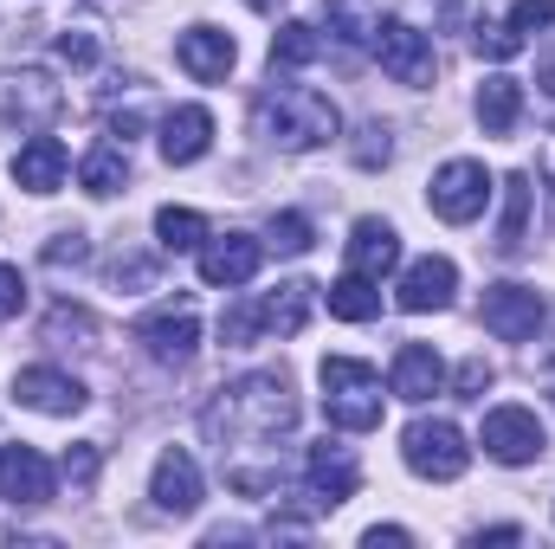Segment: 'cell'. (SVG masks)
Segmentation results:
<instances>
[{"label": "cell", "instance_id": "obj_4", "mask_svg": "<svg viewBox=\"0 0 555 549\" xmlns=\"http://www.w3.org/2000/svg\"><path fill=\"white\" fill-rule=\"evenodd\" d=\"M491 168L485 162H472V155H452L439 175H433V188H426V201H433V214L446 220V227H472L485 207H491Z\"/></svg>", "mask_w": 555, "mask_h": 549}, {"label": "cell", "instance_id": "obj_31", "mask_svg": "<svg viewBox=\"0 0 555 549\" xmlns=\"http://www.w3.org/2000/svg\"><path fill=\"white\" fill-rule=\"evenodd\" d=\"M472 46H478V59H517V52H524V33H517L511 20H478Z\"/></svg>", "mask_w": 555, "mask_h": 549}, {"label": "cell", "instance_id": "obj_30", "mask_svg": "<svg viewBox=\"0 0 555 549\" xmlns=\"http://www.w3.org/2000/svg\"><path fill=\"white\" fill-rule=\"evenodd\" d=\"M259 330H266V297H240V304H227V317H220V343H227V349H246Z\"/></svg>", "mask_w": 555, "mask_h": 549}, {"label": "cell", "instance_id": "obj_23", "mask_svg": "<svg viewBox=\"0 0 555 549\" xmlns=\"http://www.w3.org/2000/svg\"><path fill=\"white\" fill-rule=\"evenodd\" d=\"M0 111H7L13 124H46V117L59 111V85H46L39 72H20V78L0 85Z\"/></svg>", "mask_w": 555, "mask_h": 549}, {"label": "cell", "instance_id": "obj_41", "mask_svg": "<svg viewBox=\"0 0 555 549\" xmlns=\"http://www.w3.org/2000/svg\"><path fill=\"white\" fill-rule=\"evenodd\" d=\"M362 544H369V549H408V544H414V531H401V524H375Z\"/></svg>", "mask_w": 555, "mask_h": 549}, {"label": "cell", "instance_id": "obj_18", "mask_svg": "<svg viewBox=\"0 0 555 549\" xmlns=\"http://www.w3.org/2000/svg\"><path fill=\"white\" fill-rule=\"evenodd\" d=\"M207 149H214V111H207V104H175V111L162 117V155H168L175 168L201 162Z\"/></svg>", "mask_w": 555, "mask_h": 549}, {"label": "cell", "instance_id": "obj_7", "mask_svg": "<svg viewBox=\"0 0 555 549\" xmlns=\"http://www.w3.org/2000/svg\"><path fill=\"white\" fill-rule=\"evenodd\" d=\"M137 343L149 349V362H162V369L194 362V349H201V317H194V304H188V297H181V304H155L149 317H137Z\"/></svg>", "mask_w": 555, "mask_h": 549}, {"label": "cell", "instance_id": "obj_34", "mask_svg": "<svg viewBox=\"0 0 555 549\" xmlns=\"http://www.w3.org/2000/svg\"><path fill=\"white\" fill-rule=\"evenodd\" d=\"M498 382V369L485 362V356H472V362H459V375H452V388H459V401H485V388Z\"/></svg>", "mask_w": 555, "mask_h": 549}, {"label": "cell", "instance_id": "obj_40", "mask_svg": "<svg viewBox=\"0 0 555 549\" xmlns=\"http://www.w3.org/2000/svg\"><path fill=\"white\" fill-rule=\"evenodd\" d=\"M59 59H65V65H91V59H98V39H91V33H65V39H59Z\"/></svg>", "mask_w": 555, "mask_h": 549}, {"label": "cell", "instance_id": "obj_44", "mask_svg": "<svg viewBox=\"0 0 555 549\" xmlns=\"http://www.w3.org/2000/svg\"><path fill=\"white\" fill-rule=\"evenodd\" d=\"M246 7H253V13H278V0H246Z\"/></svg>", "mask_w": 555, "mask_h": 549}, {"label": "cell", "instance_id": "obj_29", "mask_svg": "<svg viewBox=\"0 0 555 549\" xmlns=\"http://www.w3.org/2000/svg\"><path fill=\"white\" fill-rule=\"evenodd\" d=\"M375 26H382V13L369 0H330V33L343 46H375Z\"/></svg>", "mask_w": 555, "mask_h": 549}, {"label": "cell", "instance_id": "obj_10", "mask_svg": "<svg viewBox=\"0 0 555 549\" xmlns=\"http://www.w3.org/2000/svg\"><path fill=\"white\" fill-rule=\"evenodd\" d=\"M266 266V240H253V233H207V246H201V278L214 284V291H240V284H253Z\"/></svg>", "mask_w": 555, "mask_h": 549}, {"label": "cell", "instance_id": "obj_35", "mask_svg": "<svg viewBox=\"0 0 555 549\" xmlns=\"http://www.w3.org/2000/svg\"><path fill=\"white\" fill-rule=\"evenodd\" d=\"M85 259H91V240H85V233H59V240L46 246V266H52V272H65V266H85Z\"/></svg>", "mask_w": 555, "mask_h": 549}, {"label": "cell", "instance_id": "obj_11", "mask_svg": "<svg viewBox=\"0 0 555 549\" xmlns=\"http://www.w3.org/2000/svg\"><path fill=\"white\" fill-rule=\"evenodd\" d=\"M52 485H59V472H52V459L39 446H0V498L7 505L33 511V505L52 498Z\"/></svg>", "mask_w": 555, "mask_h": 549}, {"label": "cell", "instance_id": "obj_14", "mask_svg": "<svg viewBox=\"0 0 555 549\" xmlns=\"http://www.w3.org/2000/svg\"><path fill=\"white\" fill-rule=\"evenodd\" d=\"M233 59H240V46H233V33H220V26H188V33L175 39V65H181L194 85H220V78L233 72Z\"/></svg>", "mask_w": 555, "mask_h": 549}, {"label": "cell", "instance_id": "obj_8", "mask_svg": "<svg viewBox=\"0 0 555 549\" xmlns=\"http://www.w3.org/2000/svg\"><path fill=\"white\" fill-rule=\"evenodd\" d=\"M375 59H382V72H388L395 85H408V91H426V85H433V65H439V59H433V39H426L420 26H408V20H395V13L375 26Z\"/></svg>", "mask_w": 555, "mask_h": 549}, {"label": "cell", "instance_id": "obj_5", "mask_svg": "<svg viewBox=\"0 0 555 549\" xmlns=\"http://www.w3.org/2000/svg\"><path fill=\"white\" fill-rule=\"evenodd\" d=\"M401 452H408V465H414L420 478H433V485H452V478H465V465H472L465 433H459L452 420H426V413L401 433Z\"/></svg>", "mask_w": 555, "mask_h": 549}, {"label": "cell", "instance_id": "obj_42", "mask_svg": "<svg viewBox=\"0 0 555 549\" xmlns=\"http://www.w3.org/2000/svg\"><path fill=\"white\" fill-rule=\"evenodd\" d=\"M517 537H524V531H517V524H498V531H478V537H472V544H517Z\"/></svg>", "mask_w": 555, "mask_h": 549}, {"label": "cell", "instance_id": "obj_39", "mask_svg": "<svg viewBox=\"0 0 555 549\" xmlns=\"http://www.w3.org/2000/svg\"><path fill=\"white\" fill-rule=\"evenodd\" d=\"M511 26H517V33L555 26V0H517V7H511Z\"/></svg>", "mask_w": 555, "mask_h": 549}, {"label": "cell", "instance_id": "obj_33", "mask_svg": "<svg viewBox=\"0 0 555 549\" xmlns=\"http://www.w3.org/2000/svg\"><path fill=\"white\" fill-rule=\"evenodd\" d=\"M65 336H98V323H91V310H72V304H59L52 317H46V343H65Z\"/></svg>", "mask_w": 555, "mask_h": 549}, {"label": "cell", "instance_id": "obj_27", "mask_svg": "<svg viewBox=\"0 0 555 549\" xmlns=\"http://www.w3.org/2000/svg\"><path fill=\"white\" fill-rule=\"evenodd\" d=\"M78 181H85V194H117L124 181H130V155H124V142H98L85 162H78Z\"/></svg>", "mask_w": 555, "mask_h": 549}, {"label": "cell", "instance_id": "obj_26", "mask_svg": "<svg viewBox=\"0 0 555 549\" xmlns=\"http://www.w3.org/2000/svg\"><path fill=\"white\" fill-rule=\"evenodd\" d=\"M323 304H330V317H343V323H369V317H382V291H375V278H362V272L336 278V284L323 291Z\"/></svg>", "mask_w": 555, "mask_h": 549}, {"label": "cell", "instance_id": "obj_12", "mask_svg": "<svg viewBox=\"0 0 555 549\" xmlns=\"http://www.w3.org/2000/svg\"><path fill=\"white\" fill-rule=\"evenodd\" d=\"M304 472H310V505L317 511H336V505H349L356 498V485H362V465H356V452L349 446H310V459H304Z\"/></svg>", "mask_w": 555, "mask_h": 549}, {"label": "cell", "instance_id": "obj_15", "mask_svg": "<svg viewBox=\"0 0 555 549\" xmlns=\"http://www.w3.org/2000/svg\"><path fill=\"white\" fill-rule=\"evenodd\" d=\"M13 395H20V408L52 413V420H72V413H78L85 401H91L78 375H65V369H46V362H39V369H20Z\"/></svg>", "mask_w": 555, "mask_h": 549}, {"label": "cell", "instance_id": "obj_38", "mask_svg": "<svg viewBox=\"0 0 555 549\" xmlns=\"http://www.w3.org/2000/svg\"><path fill=\"white\" fill-rule=\"evenodd\" d=\"M20 304H26V278H20V266H7V259H0V323H7V317H20Z\"/></svg>", "mask_w": 555, "mask_h": 549}, {"label": "cell", "instance_id": "obj_45", "mask_svg": "<svg viewBox=\"0 0 555 549\" xmlns=\"http://www.w3.org/2000/svg\"><path fill=\"white\" fill-rule=\"evenodd\" d=\"M543 362H550V369H555V343H550V349H543Z\"/></svg>", "mask_w": 555, "mask_h": 549}, {"label": "cell", "instance_id": "obj_25", "mask_svg": "<svg viewBox=\"0 0 555 549\" xmlns=\"http://www.w3.org/2000/svg\"><path fill=\"white\" fill-rule=\"evenodd\" d=\"M317 59H323V33L310 20H284L272 33V72H304Z\"/></svg>", "mask_w": 555, "mask_h": 549}, {"label": "cell", "instance_id": "obj_9", "mask_svg": "<svg viewBox=\"0 0 555 549\" xmlns=\"http://www.w3.org/2000/svg\"><path fill=\"white\" fill-rule=\"evenodd\" d=\"M478 317H485V330H491L498 343H530V336L543 330L550 304H543V291H537V284H491Z\"/></svg>", "mask_w": 555, "mask_h": 549}, {"label": "cell", "instance_id": "obj_28", "mask_svg": "<svg viewBox=\"0 0 555 549\" xmlns=\"http://www.w3.org/2000/svg\"><path fill=\"white\" fill-rule=\"evenodd\" d=\"M155 240H162V253H201L207 246V220L194 207H162L155 214Z\"/></svg>", "mask_w": 555, "mask_h": 549}, {"label": "cell", "instance_id": "obj_1", "mask_svg": "<svg viewBox=\"0 0 555 549\" xmlns=\"http://www.w3.org/2000/svg\"><path fill=\"white\" fill-rule=\"evenodd\" d=\"M207 439L220 446L227 459V485L253 465V452L278 459V439H291L297 426V395H291V375L284 369H259V375H240L214 395V408L201 413Z\"/></svg>", "mask_w": 555, "mask_h": 549}, {"label": "cell", "instance_id": "obj_43", "mask_svg": "<svg viewBox=\"0 0 555 549\" xmlns=\"http://www.w3.org/2000/svg\"><path fill=\"white\" fill-rule=\"evenodd\" d=\"M124 278H130V284H149V259H130V266H117V284H124Z\"/></svg>", "mask_w": 555, "mask_h": 549}, {"label": "cell", "instance_id": "obj_3", "mask_svg": "<svg viewBox=\"0 0 555 549\" xmlns=\"http://www.w3.org/2000/svg\"><path fill=\"white\" fill-rule=\"evenodd\" d=\"M323 382V413L336 433H375L382 426V375L356 356H323L317 369Z\"/></svg>", "mask_w": 555, "mask_h": 549}, {"label": "cell", "instance_id": "obj_32", "mask_svg": "<svg viewBox=\"0 0 555 549\" xmlns=\"http://www.w3.org/2000/svg\"><path fill=\"white\" fill-rule=\"evenodd\" d=\"M310 240L317 233H310L304 214H272V227H266V253H291L297 259V253H310Z\"/></svg>", "mask_w": 555, "mask_h": 549}, {"label": "cell", "instance_id": "obj_21", "mask_svg": "<svg viewBox=\"0 0 555 549\" xmlns=\"http://www.w3.org/2000/svg\"><path fill=\"white\" fill-rule=\"evenodd\" d=\"M530 214H537V181L530 175H511L504 181V220H498V253L517 259L530 246Z\"/></svg>", "mask_w": 555, "mask_h": 549}, {"label": "cell", "instance_id": "obj_16", "mask_svg": "<svg viewBox=\"0 0 555 549\" xmlns=\"http://www.w3.org/2000/svg\"><path fill=\"white\" fill-rule=\"evenodd\" d=\"M388 388H395L401 401H414V408H426L433 395H446V362H439V349H433V343H401V349H395V369H388Z\"/></svg>", "mask_w": 555, "mask_h": 549}, {"label": "cell", "instance_id": "obj_22", "mask_svg": "<svg viewBox=\"0 0 555 549\" xmlns=\"http://www.w3.org/2000/svg\"><path fill=\"white\" fill-rule=\"evenodd\" d=\"M317 304H323V284H310V278L278 284L272 297H266V330H278V336H297V330L317 317Z\"/></svg>", "mask_w": 555, "mask_h": 549}, {"label": "cell", "instance_id": "obj_2", "mask_svg": "<svg viewBox=\"0 0 555 549\" xmlns=\"http://www.w3.org/2000/svg\"><path fill=\"white\" fill-rule=\"evenodd\" d=\"M253 130L272 142V149L304 155V149H323V142L336 137L343 117H336V104H330L323 91H310V85H272V91L253 104Z\"/></svg>", "mask_w": 555, "mask_h": 549}, {"label": "cell", "instance_id": "obj_37", "mask_svg": "<svg viewBox=\"0 0 555 549\" xmlns=\"http://www.w3.org/2000/svg\"><path fill=\"white\" fill-rule=\"evenodd\" d=\"M388 155H395L388 130H382V124H362V142H356V168H382Z\"/></svg>", "mask_w": 555, "mask_h": 549}, {"label": "cell", "instance_id": "obj_24", "mask_svg": "<svg viewBox=\"0 0 555 549\" xmlns=\"http://www.w3.org/2000/svg\"><path fill=\"white\" fill-rule=\"evenodd\" d=\"M517 117H524V85L504 78V72H491L478 85V124H485V137H511Z\"/></svg>", "mask_w": 555, "mask_h": 549}, {"label": "cell", "instance_id": "obj_19", "mask_svg": "<svg viewBox=\"0 0 555 549\" xmlns=\"http://www.w3.org/2000/svg\"><path fill=\"white\" fill-rule=\"evenodd\" d=\"M65 175H72V155H65V142L59 137L20 142V155H13V181H20L26 194H59Z\"/></svg>", "mask_w": 555, "mask_h": 549}, {"label": "cell", "instance_id": "obj_13", "mask_svg": "<svg viewBox=\"0 0 555 549\" xmlns=\"http://www.w3.org/2000/svg\"><path fill=\"white\" fill-rule=\"evenodd\" d=\"M149 498H155V511H168V518H194V511H201V465H194V452L168 446V452L155 459V472H149Z\"/></svg>", "mask_w": 555, "mask_h": 549}, {"label": "cell", "instance_id": "obj_6", "mask_svg": "<svg viewBox=\"0 0 555 549\" xmlns=\"http://www.w3.org/2000/svg\"><path fill=\"white\" fill-rule=\"evenodd\" d=\"M478 446H485V459H498V465H537V459L550 452V433H543L537 408H517V401H504V408L485 413V426H478Z\"/></svg>", "mask_w": 555, "mask_h": 549}, {"label": "cell", "instance_id": "obj_36", "mask_svg": "<svg viewBox=\"0 0 555 549\" xmlns=\"http://www.w3.org/2000/svg\"><path fill=\"white\" fill-rule=\"evenodd\" d=\"M98 465H104V452H98V446H91V439H85V446H72V452H65V478H72V485H78V491H91V478H98Z\"/></svg>", "mask_w": 555, "mask_h": 549}, {"label": "cell", "instance_id": "obj_20", "mask_svg": "<svg viewBox=\"0 0 555 549\" xmlns=\"http://www.w3.org/2000/svg\"><path fill=\"white\" fill-rule=\"evenodd\" d=\"M395 266H401V233L388 220H356V233H349V272L382 284Z\"/></svg>", "mask_w": 555, "mask_h": 549}, {"label": "cell", "instance_id": "obj_17", "mask_svg": "<svg viewBox=\"0 0 555 549\" xmlns=\"http://www.w3.org/2000/svg\"><path fill=\"white\" fill-rule=\"evenodd\" d=\"M452 291H459V266L439 259V253H426V259H414V266L401 272V291H395V297H401V310L426 317V310H446Z\"/></svg>", "mask_w": 555, "mask_h": 549}]
</instances>
